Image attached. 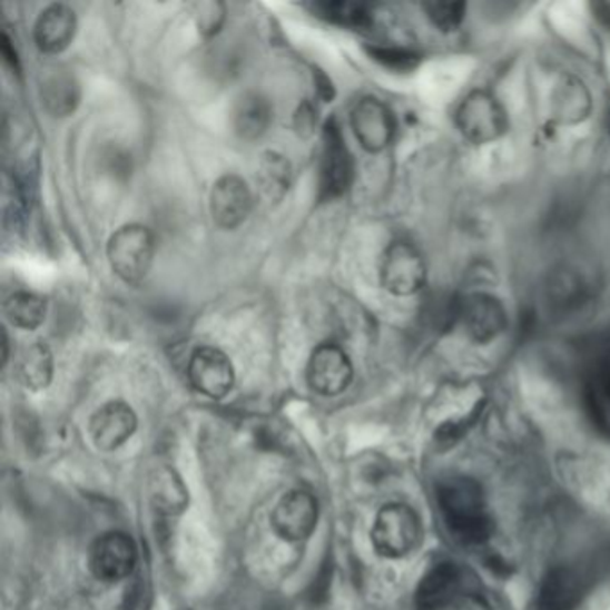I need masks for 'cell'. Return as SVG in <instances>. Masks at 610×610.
<instances>
[{"label": "cell", "mask_w": 610, "mask_h": 610, "mask_svg": "<svg viewBox=\"0 0 610 610\" xmlns=\"http://www.w3.org/2000/svg\"><path fill=\"white\" fill-rule=\"evenodd\" d=\"M592 17L598 20V22L610 31V4L607 2H594L591 4Z\"/></svg>", "instance_id": "f546056e"}, {"label": "cell", "mask_w": 610, "mask_h": 610, "mask_svg": "<svg viewBox=\"0 0 610 610\" xmlns=\"http://www.w3.org/2000/svg\"><path fill=\"white\" fill-rule=\"evenodd\" d=\"M351 128L365 150L382 152L396 135V119L382 100L365 97L351 111Z\"/></svg>", "instance_id": "4fadbf2b"}, {"label": "cell", "mask_w": 610, "mask_h": 610, "mask_svg": "<svg viewBox=\"0 0 610 610\" xmlns=\"http://www.w3.org/2000/svg\"><path fill=\"white\" fill-rule=\"evenodd\" d=\"M456 126L468 140L489 144L505 135L509 119L500 102L488 91H473L456 110Z\"/></svg>", "instance_id": "8992f818"}, {"label": "cell", "mask_w": 610, "mask_h": 610, "mask_svg": "<svg viewBox=\"0 0 610 610\" xmlns=\"http://www.w3.org/2000/svg\"><path fill=\"white\" fill-rule=\"evenodd\" d=\"M256 181L260 185V190L269 200L283 199L291 187V164L285 156L274 150H267L258 164V174Z\"/></svg>", "instance_id": "cb8c5ba5"}, {"label": "cell", "mask_w": 610, "mask_h": 610, "mask_svg": "<svg viewBox=\"0 0 610 610\" xmlns=\"http://www.w3.org/2000/svg\"><path fill=\"white\" fill-rule=\"evenodd\" d=\"M0 335H2V342H0V344H2V367H4V365L8 364V361H10V358H8V356H10L8 355V333L2 328Z\"/></svg>", "instance_id": "4dcf8cb0"}, {"label": "cell", "mask_w": 610, "mask_h": 610, "mask_svg": "<svg viewBox=\"0 0 610 610\" xmlns=\"http://www.w3.org/2000/svg\"><path fill=\"white\" fill-rule=\"evenodd\" d=\"M474 574L459 562L444 561L432 565L415 589L417 610H447L459 606L476 591Z\"/></svg>", "instance_id": "277c9868"}, {"label": "cell", "mask_w": 610, "mask_h": 610, "mask_svg": "<svg viewBox=\"0 0 610 610\" xmlns=\"http://www.w3.org/2000/svg\"><path fill=\"white\" fill-rule=\"evenodd\" d=\"M371 541L376 553L385 559L411 555L423 541L420 514L406 503H388L382 506L374 520Z\"/></svg>", "instance_id": "3957f363"}, {"label": "cell", "mask_w": 610, "mask_h": 610, "mask_svg": "<svg viewBox=\"0 0 610 610\" xmlns=\"http://www.w3.org/2000/svg\"><path fill=\"white\" fill-rule=\"evenodd\" d=\"M437 505L447 532L465 547H480L491 539L494 520L482 485L464 474H453L437 485Z\"/></svg>", "instance_id": "6da1fadb"}, {"label": "cell", "mask_w": 610, "mask_h": 610, "mask_svg": "<svg viewBox=\"0 0 610 610\" xmlns=\"http://www.w3.org/2000/svg\"><path fill=\"white\" fill-rule=\"evenodd\" d=\"M138 417L131 406L124 401H110L100 406L90 420V437L97 450H119L135 435Z\"/></svg>", "instance_id": "9a60e30c"}, {"label": "cell", "mask_w": 610, "mask_h": 610, "mask_svg": "<svg viewBox=\"0 0 610 610\" xmlns=\"http://www.w3.org/2000/svg\"><path fill=\"white\" fill-rule=\"evenodd\" d=\"M155 249V235L147 226L126 224L108 242V260L122 282L138 285L152 267Z\"/></svg>", "instance_id": "5b68a950"}, {"label": "cell", "mask_w": 610, "mask_h": 610, "mask_svg": "<svg viewBox=\"0 0 610 610\" xmlns=\"http://www.w3.org/2000/svg\"><path fill=\"white\" fill-rule=\"evenodd\" d=\"M314 124L315 115L311 105L303 106L296 117V128L299 129L303 135H311L312 129H314Z\"/></svg>", "instance_id": "f1b7e54d"}, {"label": "cell", "mask_w": 610, "mask_h": 610, "mask_svg": "<svg viewBox=\"0 0 610 610\" xmlns=\"http://www.w3.org/2000/svg\"><path fill=\"white\" fill-rule=\"evenodd\" d=\"M47 303L43 297L32 292H17L4 301L6 319L14 328L37 329L46 321Z\"/></svg>", "instance_id": "d4e9b609"}, {"label": "cell", "mask_w": 610, "mask_h": 610, "mask_svg": "<svg viewBox=\"0 0 610 610\" xmlns=\"http://www.w3.org/2000/svg\"><path fill=\"white\" fill-rule=\"evenodd\" d=\"M181 610H190V609H181Z\"/></svg>", "instance_id": "1f68e13d"}, {"label": "cell", "mask_w": 610, "mask_h": 610, "mask_svg": "<svg viewBox=\"0 0 610 610\" xmlns=\"http://www.w3.org/2000/svg\"><path fill=\"white\" fill-rule=\"evenodd\" d=\"M456 317L464 324L465 333L479 344H488L500 337L509 323L500 301L483 292L465 297L459 305Z\"/></svg>", "instance_id": "5bb4252c"}, {"label": "cell", "mask_w": 610, "mask_h": 610, "mask_svg": "<svg viewBox=\"0 0 610 610\" xmlns=\"http://www.w3.org/2000/svg\"><path fill=\"white\" fill-rule=\"evenodd\" d=\"M306 380L321 396L342 394L353 382V364L346 351L333 342L315 347L306 367Z\"/></svg>", "instance_id": "30bf717a"}, {"label": "cell", "mask_w": 610, "mask_h": 610, "mask_svg": "<svg viewBox=\"0 0 610 610\" xmlns=\"http://www.w3.org/2000/svg\"><path fill=\"white\" fill-rule=\"evenodd\" d=\"M319 520V505L311 492L291 491L279 500L270 515L274 532L288 542L305 541Z\"/></svg>", "instance_id": "8fae6325"}, {"label": "cell", "mask_w": 610, "mask_h": 610, "mask_svg": "<svg viewBox=\"0 0 610 610\" xmlns=\"http://www.w3.org/2000/svg\"><path fill=\"white\" fill-rule=\"evenodd\" d=\"M224 17H226V8H224L223 2H199V4H194V19H196L197 28L205 37H214L215 32L219 31Z\"/></svg>", "instance_id": "83f0119b"}, {"label": "cell", "mask_w": 610, "mask_h": 610, "mask_svg": "<svg viewBox=\"0 0 610 610\" xmlns=\"http://www.w3.org/2000/svg\"><path fill=\"white\" fill-rule=\"evenodd\" d=\"M253 210V194L247 183L228 174L215 183L210 196V211L215 224L223 229H235L246 223Z\"/></svg>", "instance_id": "2e32d148"}, {"label": "cell", "mask_w": 610, "mask_h": 610, "mask_svg": "<svg viewBox=\"0 0 610 610\" xmlns=\"http://www.w3.org/2000/svg\"><path fill=\"white\" fill-rule=\"evenodd\" d=\"M137 559V547L128 533L110 532L94 542L88 553V565L100 582L117 583L128 579Z\"/></svg>", "instance_id": "ba28073f"}, {"label": "cell", "mask_w": 610, "mask_h": 610, "mask_svg": "<svg viewBox=\"0 0 610 610\" xmlns=\"http://www.w3.org/2000/svg\"><path fill=\"white\" fill-rule=\"evenodd\" d=\"M78 19L67 4H52L41 11L35 23V41L43 55H60L72 43Z\"/></svg>", "instance_id": "e0dca14e"}, {"label": "cell", "mask_w": 610, "mask_h": 610, "mask_svg": "<svg viewBox=\"0 0 610 610\" xmlns=\"http://www.w3.org/2000/svg\"><path fill=\"white\" fill-rule=\"evenodd\" d=\"M353 158L335 120L324 128L321 152L319 194L323 199H335L346 194L353 183Z\"/></svg>", "instance_id": "9c48e42d"}, {"label": "cell", "mask_w": 610, "mask_h": 610, "mask_svg": "<svg viewBox=\"0 0 610 610\" xmlns=\"http://www.w3.org/2000/svg\"><path fill=\"white\" fill-rule=\"evenodd\" d=\"M14 374L29 391H43L49 387L55 374V358L46 342H32L20 351Z\"/></svg>", "instance_id": "603a6c76"}, {"label": "cell", "mask_w": 610, "mask_h": 610, "mask_svg": "<svg viewBox=\"0 0 610 610\" xmlns=\"http://www.w3.org/2000/svg\"><path fill=\"white\" fill-rule=\"evenodd\" d=\"M586 403L594 424L610 437V344L601 351L589 370Z\"/></svg>", "instance_id": "ac0fdd59"}, {"label": "cell", "mask_w": 610, "mask_h": 610, "mask_svg": "<svg viewBox=\"0 0 610 610\" xmlns=\"http://www.w3.org/2000/svg\"><path fill=\"white\" fill-rule=\"evenodd\" d=\"M41 102L52 117H69L78 108L81 88L72 73L52 70L40 87Z\"/></svg>", "instance_id": "7402d4cb"}, {"label": "cell", "mask_w": 610, "mask_h": 610, "mask_svg": "<svg viewBox=\"0 0 610 610\" xmlns=\"http://www.w3.org/2000/svg\"><path fill=\"white\" fill-rule=\"evenodd\" d=\"M147 492H149L150 505L155 506V511L160 514L178 515L187 509V485L169 465L156 468L150 473Z\"/></svg>", "instance_id": "ffe728a7"}, {"label": "cell", "mask_w": 610, "mask_h": 610, "mask_svg": "<svg viewBox=\"0 0 610 610\" xmlns=\"http://www.w3.org/2000/svg\"><path fill=\"white\" fill-rule=\"evenodd\" d=\"M382 285L394 296H412L426 282V265L420 250L409 242H392L382 260Z\"/></svg>", "instance_id": "52a82bcc"}, {"label": "cell", "mask_w": 610, "mask_h": 610, "mask_svg": "<svg viewBox=\"0 0 610 610\" xmlns=\"http://www.w3.org/2000/svg\"><path fill=\"white\" fill-rule=\"evenodd\" d=\"M273 122V105L258 91H246L233 108V129L242 140H258Z\"/></svg>", "instance_id": "d6986e66"}, {"label": "cell", "mask_w": 610, "mask_h": 610, "mask_svg": "<svg viewBox=\"0 0 610 610\" xmlns=\"http://www.w3.org/2000/svg\"><path fill=\"white\" fill-rule=\"evenodd\" d=\"M188 380L200 394L211 400L228 396L235 383L232 361L217 347H199L188 362Z\"/></svg>", "instance_id": "7c38bea8"}, {"label": "cell", "mask_w": 610, "mask_h": 610, "mask_svg": "<svg viewBox=\"0 0 610 610\" xmlns=\"http://www.w3.org/2000/svg\"><path fill=\"white\" fill-rule=\"evenodd\" d=\"M610 571V548L582 564L551 568L533 594V610H577Z\"/></svg>", "instance_id": "7a4b0ae2"}, {"label": "cell", "mask_w": 610, "mask_h": 610, "mask_svg": "<svg viewBox=\"0 0 610 610\" xmlns=\"http://www.w3.org/2000/svg\"><path fill=\"white\" fill-rule=\"evenodd\" d=\"M311 13L317 19L338 26V28L353 29V31H370L374 26V11L365 2L356 0H315L306 4Z\"/></svg>", "instance_id": "44dd1931"}, {"label": "cell", "mask_w": 610, "mask_h": 610, "mask_svg": "<svg viewBox=\"0 0 610 610\" xmlns=\"http://www.w3.org/2000/svg\"><path fill=\"white\" fill-rule=\"evenodd\" d=\"M365 50L374 61H378L385 69L394 70V72H412L421 63V56L405 47L374 43V46L365 47Z\"/></svg>", "instance_id": "484cf974"}, {"label": "cell", "mask_w": 610, "mask_h": 610, "mask_svg": "<svg viewBox=\"0 0 610 610\" xmlns=\"http://www.w3.org/2000/svg\"><path fill=\"white\" fill-rule=\"evenodd\" d=\"M424 13L429 17L430 22L442 32L455 31L461 26L462 20L465 17V4L462 2H441V0H433V2H424Z\"/></svg>", "instance_id": "4316f807"}]
</instances>
